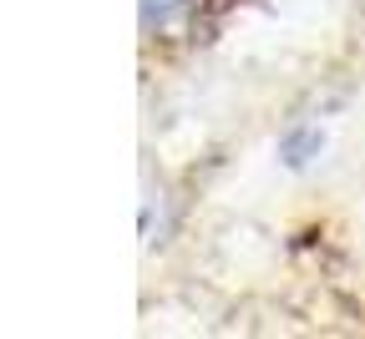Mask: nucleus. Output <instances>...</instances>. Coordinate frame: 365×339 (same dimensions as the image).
<instances>
[{
	"instance_id": "obj_1",
	"label": "nucleus",
	"mask_w": 365,
	"mask_h": 339,
	"mask_svg": "<svg viewBox=\"0 0 365 339\" xmlns=\"http://www.w3.org/2000/svg\"><path fill=\"white\" fill-rule=\"evenodd\" d=\"M198 11V0H143V31L148 36H163L173 26H182Z\"/></svg>"
}]
</instances>
